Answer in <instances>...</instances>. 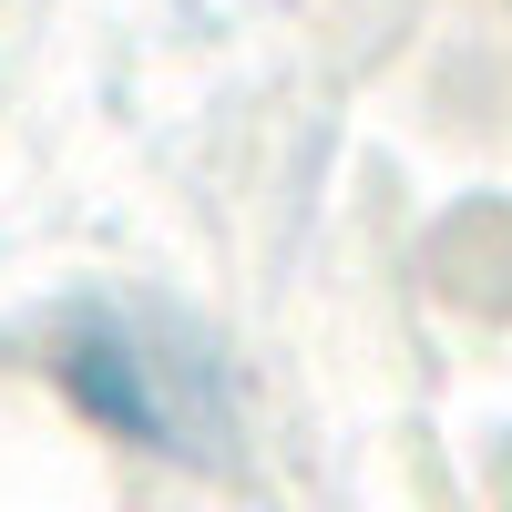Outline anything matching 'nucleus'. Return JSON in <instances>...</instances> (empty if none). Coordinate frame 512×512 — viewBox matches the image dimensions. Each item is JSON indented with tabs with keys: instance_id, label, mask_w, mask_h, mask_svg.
I'll list each match as a JSON object with an SVG mask.
<instances>
[{
	"instance_id": "1",
	"label": "nucleus",
	"mask_w": 512,
	"mask_h": 512,
	"mask_svg": "<svg viewBox=\"0 0 512 512\" xmlns=\"http://www.w3.org/2000/svg\"><path fill=\"white\" fill-rule=\"evenodd\" d=\"M52 379L123 431L134 451H175V461H216L226 441V379H216V349L195 328L154 318V308H82L62 328V359Z\"/></svg>"
}]
</instances>
